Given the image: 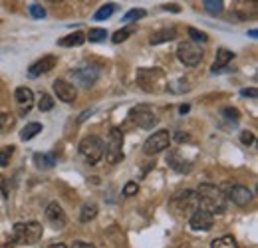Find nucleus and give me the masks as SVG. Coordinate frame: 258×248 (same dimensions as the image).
<instances>
[{
  "instance_id": "nucleus-1",
  "label": "nucleus",
  "mask_w": 258,
  "mask_h": 248,
  "mask_svg": "<svg viewBox=\"0 0 258 248\" xmlns=\"http://www.w3.org/2000/svg\"><path fill=\"white\" fill-rule=\"evenodd\" d=\"M197 197H199V207L209 211V213H225L226 211V195L221 191V187L217 185H209V183H203V185L197 189Z\"/></svg>"
},
{
  "instance_id": "nucleus-2",
  "label": "nucleus",
  "mask_w": 258,
  "mask_h": 248,
  "mask_svg": "<svg viewBox=\"0 0 258 248\" xmlns=\"http://www.w3.org/2000/svg\"><path fill=\"white\" fill-rule=\"evenodd\" d=\"M137 86L147 93H159L167 90V76L159 68H139L137 70Z\"/></svg>"
},
{
  "instance_id": "nucleus-3",
  "label": "nucleus",
  "mask_w": 258,
  "mask_h": 248,
  "mask_svg": "<svg viewBox=\"0 0 258 248\" xmlns=\"http://www.w3.org/2000/svg\"><path fill=\"white\" fill-rule=\"evenodd\" d=\"M42 224L38 220H30V222H16L12 228V238L18 244H34L42 238Z\"/></svg>"
},
{
  "instance_id": "nucleus-4",
  "label": "nucleus",
  "mask_w": 258,
  "mask_h": 248,
  "mask_svg": "<svg viewBox=\"0 0 258 248\" xmlns=\"http://www.w3.org/2000/svg\"><path fill=\"white\" fill-rule=\"evenodd\" d=\"M103 149H105V145L97 135H88L80 141V155L84 157L86 163H90V165H96L97 161H101Z\"/></svg>"
},
{
  "instance_id": "nucleus-5",
  "label": "nucleus",
  "mask_w": 258,
  "mask_h": 248,
  "mask_svg": "<svg viewBox=\"0 0 258 248\" xmlns=\"http://www.w3.org/2000/svg\"><path fill=\"white\" fill-rule=\"evenodd\" d=\"M103 153H105L107 161H109L111 165L123 161V133H121V129H117V127H111V129H109L107 145H105Z\"/></svg>"
},
{
  "instance_id": "nucleus-6",
  "label": "nucleus",
  "mask_w": 258,
  "mask_h": 248,
  "mask_svg": "<svg viewBox=\"0 0 258 248\" xmlns=\"http://www.w3.org/2000/svg\"><path fill=\"white\" fill-rule=\"evenodd\" d=\"M171 207L179 215H189V213H193V211L199 209V197H197L195 191H189V189L181 191V193H177L171 199Z\"/></svg>"
},
{
  "instance_id": "nucleus-7",
  "label": "nucleus",
  "mask_w": 258,
  "mask_h": 248,
  "mask_svg": "<svg viewBox=\"0 0 258 248\" xmlns=\"http://www.w3.org/2000/svg\"><path fill=\"white\" fill-rule=\"evenodd\" d=\"M157 121H159V117L149 105H137L129 113V123L137 125L141 129H153Z\"/></svg>"
},
{
  "instance_id": "nucleus-8",
  "label": "nucleus",
  "mask_w": 258,
  "mask_h": 248,
  "mask_svg": "<svg viewBox=\"0 0 258 248\" xmlns=\"http://www.w3.org/2000/svg\"><path fill=\"white\" fill-rule=\"evenodd\" d=\"M169 145H171V133L165 131V129H159V131H155V133L145 141L143 153L153 157V155H157V153H161V151H165Z\"/></svg>"
},
{
  "instance_id": "nucleus-9",
  "label": "nucleus",
  "mask_w": 258,
  "mask_h": 248,
  "mask_svg": "<svg viewBox=\"0 0 258 248\" xmlns=\"http://www.w3.org/2000/svg\"><path fill=\"white\" fill-rule=\"evenodd\" d=\"M203 56L205 54H203L201 46H197L195 42H181L177 46V58H179V62L185 64V66H197V64H201Z\"/></svg>"
},
{
  "instance_id": "nucleus-10",
  "label": "nucleus",
  "mask_w": 258,
  "mask_h": 248,
  "mask_svg": "<svg viewBox=\"0 0 258 248\" xmlns=\"http://www.w3.org/2000/svg\"><path fill=\"white\" fill-rule=\"evenodd\" d=\"M236 20H254L258 14V0H236L232 6Z\"/></svg>"
},
{
  "instance_id": "nucleus-11",
  "label": "nucleus",
  "mask_w": 258,
  "mask_h": 248,
  "mask_svg": "<svg viewBox=\"0 0 258 248\" xmlns=\"http://www.w3.org/2000/svg\"><path fill=\"white\" fill-rule=\"evenodd\" d=\"M72 78H74L80 86L92 88L97 82V78H99V70H97L96 66H82V68H78V70H72Z\"/></svg>"
},
{
  "instance_id": "nucleus-12",
  "label": "nucleus",
  "mask_w": 258,
  "mask_h": 248,
  "mask_svg": "<svg viewBox=\"0 0 258 248\" xmlns=\"http://www.w3.org/2000/svg\"><path fill=\"white\" fill-rule=\"evenodd\" d=\"M225 195L226 201H230L236 207H246L252 201V191L248 187L242 185H230L228 187V193H225Z\"/></svg>"
},
{
  "instance_id": "nucleus-13",
  "label": "nucleus",
  "mask_w": 258,
  "mask_h": 248,
  "mask_svg": "<svg viewBox=\"0 0 258 248\" xmlns=\"http://www.w3.org/2000/svg\"><path fill=\"white\" fill-rule=\"evenodd\" d=\"M189 224L193 230H211L213 224H215V215L205 211V209H197L191 213V218H189Z\"/></svg>"
},
{
  "instance_id": "nucleus-14",
  "label": "nucleus",
  "mask_w": 258,
  "mask_h": 248,
  "mask_svg": "<svg viewBox=\"0 0 258 248\" xmlns=\"http://www.w3.org/2000/svg\"><path fill=\"white\" fill-rule=\"evenodd\" d=\"M54 92L58 95V99L64 101V103H74L76 97H78L76 86L70 84V82H66V80H56V82H54Z\"/></svg>"
},
{
  "instance_id": "nucleus-15",
  "label": "nucleus",
  "mask_w": 258,
  "mask_h": 248,
  "mask_svg": "<svg viewBox=\"0 0 258 248\" xmlns=\"http://www.w3.org/2000/svg\"><path fill=\"white\" fill-rule=\"evenodd\" d=\"M58 64V58L56 56H44L40 58L38 62H34L30 68H28V76L30 78H38L42 74H48L50 70H54V66Z\"/></svg>"
},
{
  "instance_id": "nucleus-16",
  "label": "nucleus",
  "mask_w": 258,
  "mask_h": 248,
  "mask_svg": "<svg viewBox=\"0 0 258 248\" xmlns=\"http://www.w3.org/2000/svg\"><path fill=\"white\" fill-rule=\"evenodd\" d=\"M14 97H16V103H18V107H20V113H28L34 107V93L30 88L20 86V88L14 92Z\"/></svg>"
},
{
  "instance_id": "nucleus-17",
  "label": "nucleus",
  "mask_w": 258,
  "mask_h": 248,
  "mask_svg": "<svg viewBox=\"0 0 258 248\" xmlns=\"http://www.w3.org/2000/svg\"><path fill=\"white\" fill-rule=\"evenodd\" d=\"M46 218L52 222L54 228H64L66 226V213L58 203H50L46 209Z\"/></svg>"
},
{
  "instance_id": "nucleus-18",
  "label": "nucleus",
  "mask_w": 258,
  "mask_h": 248,
  "mask_svg": "<svg viewBox=\"0 0 258 248\" xmlns=\"http://www.w3.org/2000/svg\"><path fill=\"white\" fill-rule=\"evenodd\" d=\"M234 60V54L230 52V50H226V48H221V50H217V60H215V66H213V74H217V72H223L225 70V66Z\"/></svg>"
},
{
  "instance_id": "nucleus-19",
  "label": "nucleus",
  "mask_w": 258,
  "mask_h": 248,
  "mask_svg": "<svg viewBox=\"0 0 258 248\" xmlns=\"http://www.w3.org/2000/svg\"><path fill=\"white\" fill-rule=\"evenodd\" d=\"M86 42V34L84 32H74V34H68L64 38H60L58 40V44L60 46H64V48H72V46H82Z\"/></svg>"
},
{
  "instance_id": "nucleus-20",
  "label": "nucleus",
  "mask_w": 258,
  "mask_h": 248,
  "mask_svg": "<svg viewBox=\"0 0 258 248\" xmlns=\"http://www.w3.org/2000/svg\"><path fill=\"white\" fill-rule=\"evenodd\" d=\"M175 38H177V30H175V28H165V30H159V32H155V34H151L149 42H151V44H163V42H171V40H175Z\"/></svg>"
},
{
  "instance_id": "nucleus-21",
  "label": "nucleus",
  "mask_w": 258,
  "mask_h": 248,
  "mask_svg": "<svg viewBox=\"0 0 258 248\" xmlns=\"http://www.w3.org/2000/svg\"><path fill=\"white\" fill-rule=\"evenodd\" d=\"M34 165L38 169H52L56 165V157L48 155V153H36L34 155Z\"/></svg>"
},
{
  "instance_id": "nucleus-22",
  "label": "nucleus",
  "mask_w": 258,
  "mask_h": 248,
  "mask_svg": "<svg viewBox=\"0 0 258 248\" xmlns=\"http://www.w3.org/2000/svg\"><path fill=\"white\" fill-rule=\"evenodd\" d=\"M44 127H42V123H36V121H32V123H28L22 131H20V139L22 141H30L32 137H36L40 131H42Z\"/></svg>"
},
{
  "instance_id": "nucleus-23",
  "label": "nucleus",
  "mask_w": 258,
  "mask_h": 248,
  "mask_svg": "<svg viewBox=\"0 0 258 248\" xmlns=\"http://www.w3.org/2000/svg\"><path fill=\"white\" fill-rule=\"evenodd\" d=\"M97 215V205L96 203H86L84 207H82V211H80V220L82 222H90V220H94Z\"/></svg>"
},
{
  "instance_id": "nucleus-24",
  "label": "nucleus",
  "mask_w": 258,
  "mask_h": 248,
  "mask_svg": "<svg viewBox=\"0 0 258 248\" xmlns=\"http://www.w3.org/2000/svg\"><path fill=\"white\" fill-rule=\"evenodd\" d=\"M203 6H205V10H207L209 14L217 16V14L223 12V8H225V0H203Z\"/></svg>"
},
{
  "instance_id": "nucleus-25",
  "label": "nucleus",
  "mask_w": 258,
  "mask_h": 248,
  "mask_svg": "<svg viewBox=\"0 0 258 248\" xmlns=\"http://www.w3.org/2000/svg\"><path fill=\"white\" fill-rule=\"evenodd\" d=\"M147 16V12L143 10V8H131L127 10L125 14H123V20L125 22H135V20H141V18H145Z\"/></svg>"
},
{
  "instance_id": "nucleus-26",
  "label": "nucleus",
  "mask_w": 258,
  "mask_h": 248,
  "mask_svg": "<svg viewBox=\"0 0 258 248\" xmlns=\"http://www.w3.org/2000/svg\"><path fill=\"white\" fill-rule=\"evenodd\" d=\"M113 12H115V4H105V6H101L94 14V20H107Z\"/></svg>"
},
{
  "instance_id": "nucleus-27",
  "label": "nucleus",
  "mask_w": 258,
  "mask_h": 248,
  "mask_svg": "<svg viewBox=\"0 0 258 248\" xmlns=\"http://www.w3.org/2000/svg\"><path fill=\"white\" fill-rule=\"evenodd\" d=\"M52 107H54V97L50 93H42V97L38 101V109L44 113V111H50Z\"/></svg>"
},
{
  "instance_id": "nucleus-28",
  "label": "nucleus",
  "mask_w": 258,
  "mask_h": 248,
  "mask_svg": "<svg viewBox=\"0 0 258 248\" xmlns=\"http://www.w3.org/2000/svg\"><path fill=\"white\" fill-rule=\"evenodd\" d=\"M211 248H238V244L232 236H223V238H217Z\"/></svg>"
},
{
  "instance_id": "nucleus-29",
  "label": "nucleus",
  "mask_w": 258,
  "mask_h": 248,
  "mask_svg": "<svg viewBox=\"0 0 258 248\" xmlns=\"http://www.w3.org/2000/svg\"><path fill=\"white\" fill-rule=\"evenodd\" d=\"M131 34H133V28H131V26L121 28V30H117L113 36H111V42H113V44H121V42H125V40H127Z\"/></svg>"
},
{
  "instance_id": "nucleus-30",
  "label": "nucleus",
  "mask_w": 258,
  "mask_h": 248,
  "mask_svg": "<svg viewBox=\"0 0 258 248\" xmlns=\"http://www.w3.org/2000/svg\"><path fill=\"white\" fill-rule=\"evenodd\" d=\"M12 155H14V147H12V145L2 147V149H0V167H8Z\"/></svg>"
},
{
  "instance_id": "nucleus-31",
  "label": "nucleus",
  "mask_w": 258,
  "mask_h": 248,
  "mask_svg": "<svg viewBox=\"0 0 258 248\" xmlns=\"http://www.w3.org/2000/svg\"><path fill=\"white\" fill-rule=\"evenodd\" d=\"M12 125H14V115L6 113V111H0V131H8Z\"/></svg>"
},
{
  "instance_id": "nucleus-32",
  "label": "nucleus",
  "mask_w": 258,
  "mask_h": 248,
  "mask_svg": "<svg viewBox=\"0 0 258 248\" xmlns=\"http://www.w3.org/2000/svg\"><path fill=\"white\" fill-rule=\"evenodd\" d=\"M105 36H107V32L103 30V28H92V30L88 32V40L90 42H101V40H105Z\"/></svg>"
},
{
  "instance_id": "nucleus-33",
  "label": "nucleus",
  "mask_w": 258,
  "mask_h": 248,
  "mask_svg": "<svg viewBox=\"0 0 258 248\" xmlns=\"http://www.w3.org/2000/svg\"><path fill=\"white\" fill-rule=\"evenodd\" d=\"M187 32H189V36L193 38L195 42H207V40H209V36H207L205 32L197 30V28H193V26H191V28H187Z\"/></svg>"
},
{
  "instance_id": "nucleus-34",
  "label": "nucleus",
  "mask_w": 258,
  "mask_h": 248,
  "mask_svg": "<svg viewBox=\"0 0 258 248\" xmlns=\"http://www.w3.org/2000/svg\"><path fill=\"white\" fill-rule=\"evenodd\" d=\"M30 14H32V18H38V20L46 18V10H44L40 4H32V6H30Z\"/></svg>"
},
{
  "instance_id": "nucleus-35",
  "label": "nucleus",
  "mask_w": 258,
  "mask_h": 248,
  "mask_svg": "<svg viewBox=\"0 0 258 248\" xmlns=\"http://www.w3.org/2000/svg\"><path fill=\"white\" fill-rule=\"evenodd\" d=\"M137 191H139V187H137V183H133V181H129L127 185L123 187V195L125 197H133Z\"/></svg>"
},
{
  "instance_id": "nucleus-36",
  "label": "nucleus",
  "mask_w": 258,
  "mask_h": 248,
  "mask_svg": "<svg viewBox=\"0 0 258 248\" xmlns=\"http://www.w3.org/2000/svg\"><path fill=\"white\" fill-rule=\"evenodd\" d=\"M240 141H242L244 145H250V143H254V135H252L250 131H242V133H240Z\"/></svg>"
},
{
  "instance_id": "nucleus-37",
  "label": "nucleus",
  "mask_w": 258,
  "mask_h": 248,
  "mask_svg": "<svg viewBox=\"0 0 258 248\" xmlns=\"http://www.w3.org/2000/svg\"><path fill=\"white\" fill-rule=\"evenodd\" d=\"M240 95H242V97H252V99H254V97L258 95V92L254 90V88H246V90H240Z\"/></svg>"
},
{
  "instance_id": "nucleus-38",
  "label": "nucleus",
  "mask_w": 258,
  "mask_h": 248,
  "mask_svg": "<svg viewBox=\"0 0 258 248\" xmlns=\"http://www.w3.org/2000/svg\"><path fill=\"white\" fill-rule=\"evenodd\" d=\"M223 113H225L226 117H232V119H238V109H234V107H226V109H223Z\"/></svg>"
},
{
  "instance_id": "nucleus-39",
  "label": "nucleus",
  "mask_w": 258,
  "mask_h": 248,
  "mask_svg": "<svg viewBox=\"0 0 258 248\" xmlns=\"http://www.w3.org/2000/svg\"><path fill=\"white\" fill-rule=\"evenodd\" d=\"M72 248H96L94 244H88V242H74Z\"/></svg>"
},
{
  "instance_id": "nucleus-40",
  "label": "nucleus",
  "mask_w": 258,
  "mask_h": 248,
  "mask_svg": "<svg viewBox=\"0 0 258 248\" xmlns=\"http://www.w3.org/2000/svg\"><path fill=\"white\" fill-rule=\"evenodd\" d=\"M163 10H173V12H179V6H163Z\"/></svg>"
},
{
  "instance_id": "nucleus-41",
  "label": "nucleus",
  "mask_w": 258,
  "mask_h": 248,
  "mask_svg": "<svg viewBox=\"0 0 258 248\" xmlns=\"http://www.w3.org/2000/svg\"><path fill=\"white\" fill-rule=\"evenodd\" d=\"M48 248H68L66 244H50Z\"/></svg>"
},
{
  "instance_id": "nucleus-42",
  "label": "nucleus",
  "mask_w": 258,
  "mask_h": 248,
  "mask_svg": "<svg viewBox=\"0 0 258 248\" xmlns=\"http://www.w3.org/2000/svg\"><path fill=\"white\" fill-rule=\"evenodd\" d=\"M189 111V105H181V113H187Z\"/></svg>"
},
{
  "instance_id": "nucleus-43",
  "label": "nucleus",
  "mask_w": 258,
  "mask_h": 248,
  "mask_svg": "<svg viewBox=\"0 0 258 248\" xmlns=\"http://www.w3.org/2000/svg\"><path fill=\"white\" fill-rule=\"evenodd\" d=\"M248 36H250V38H256L258 32H256V30H250V32H248Z\"/></svg>"
},
{
  "instance_id": "nucleus-44",
  "label": "nucleus",
  "mask_w": 258,
  "mask_h": 248,
  "mask_svg": "<svg viewBox=\"0 0 258 248\" xmlns=\"http://www.w3.org/2000/svg\"><path fill=\"white\" fill-rule=\"evenodd\" d=\"M48 2H54L56 4V2H62V0H48Z\"/></svg>"
}]
</instances>
